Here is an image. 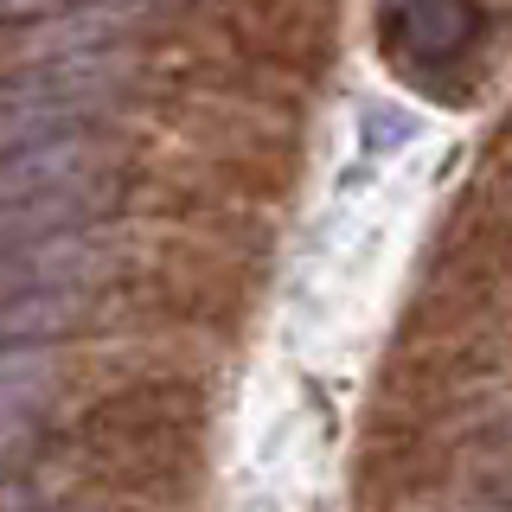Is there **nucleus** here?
I'll return each instance as SVG.
<instances>
[{"label": "nucleus", "instance_id": "nucleus-1", "mask_svg": "<svg viewBox=\"0 0 512 512\" xmlns=\"http://www.w3.org/2000/svg\"><path fill=\"white\" fill-rule=\"evenodd\" d=\"M263 276L269 231L256 212L154 224V237L135 244V263H128L141 320L160 333H199V340H231L263 295Z\"/></svg>", "mask_w": 512, "mask_h": 512}, {"label": "nucleus", "instance_id": "nucleus-2", "mask_svg": "<svg viewBox=\"0 0 512 512\" xmlns=\"http://www.w3.org/2000/svg\"><path fill=\"white\" fill-rule=\"evenodd\" d=\"M212 26L263 77L308 96L340 52V0H199Z\"/></svg>", "mask_w": 512, "mask_h": 512}]
</instances>
